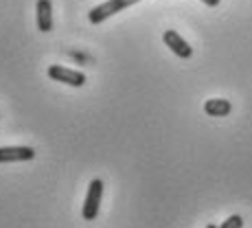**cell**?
Returning a JSON list of instances; mask_svg holds the SVG:
<instances>
[{"label": "cell", "instance_id": "cell-1", "mask_svg": "<svg viewBox=\"0 0 252 228\" xmlns=\"http://www.w3.org/2000/svg\"><path fill=\"white\" fill-rule=\"evenodd\" d=\"M136 2H140V0H105V2L96 4L94 9H90L88 20H90V24H101L103 20L116 16L119 11H123V9L132 7V4H136Z\"/></svg>", "mask_w": 252, "mask_h": 228}, {"label": "cell", "instance_id": "cell-2", "mask_svg": "<svg viewBox=\"0 0 252 228\" xmlns=\"http://www.w3.org/2000/svg\"><path fill=\"white\" fill-rule=\"evenodd\" d=\"M101 197H103V180L94 178L88 187V193H86L84 206H81V215H84L86 222H92L96 215H99V206H101Z\"/></svg>", "mask_w": 252, "mask_h": 228}, {"label": "cell", "instance_id": "cell-3", "mask_svg": "<svg viewBox=\"0 0 252 228\" xmlns=\"http://www.w3.org/2000/svg\"><path fill=\"white\" fill-rule=\"evenodd\" d=\"M48 77L53 81H60V84H66V86H72V88H81L86 84V75L81 70H72V68H66L62 64H53L48 66Z\"/></svg>", "mask_w": 252, "mask_h": 228}, {"label": "cell", "instance_id": "cell-4", "mask_svg": "<svg viewBox=\"0 0 252 228\" xmlns=\"http://www.w3.org/2000/svg\"><path fill=\"white\" fill-rule=\"evenodd\" d=\"M164 44H167L169 48H171V53H176L180 60H189V57L193 55V48L187 44V40L180 35L178 31H173V29H169V31H164L162 35Z\"/></svg>", "mask_w": 252, "mask_h": 228}, {"label": "cell", "instance_id": "cell-5", "mask_svg": "<svg viewBox=\"0 0 252 228\" xmlns=\"http://www.w3.org/2000/svg\"><path fill=\"white\" fill-rule=\"evenodd\" d=\"M35 158V149L33 147H0V163H22V160H33Z\"/></svg>", "mask_w": 252, "mask_h": 228}, {"label": "cell", "instance_id": "cell-6", "mask_svg": "<svg viewBox=\"0 0 252 228\" xmlns=\"http://www.w3.org/2000/svg\"><path fill=\"white\" fill-rule=\"evenodd\" d=\"M35 11H37V29L42 33L53 31V2L51 0H37Z\"/></svg>", "mask_w": 252, "mask_h": 228}, {"label": "cell", "instance_id": "cell-7", "mask_svg": "<svg viewBox=\"0 0 252 228\" xmlns=\"http://www.w3.org/2000/svg\"><path fill=\"white\" fill-rule=\"evenodd\" d=\"M204 112L208 116H228L232 112V103L228 99H208L204 103Z\"/></svg>", "mask_w": 252, "mask_h": 228}, {"label": "cell", "instance_id": "cell-8", "mask_svg": "<svg viewBox=\"0 0 252 228\" xmlns=\"http://www.w3.org/2000/svg\"><path fill=\"white\" fill-rule=\"evenodd\" d=\"M217 228H244V217L241 215H230L226 222H221V226Z\"/></svg>", "mask_w": 252, "mask_h": 228}, {"label": "cell", "instance_id": "cell-9", "mask_svg": "<svg viewBox=\"0 0 252 228\" xmlns=\"http://www.w3.org/2000/svg\"><path fill=\"white\" fill-rule=\"evenodd\" d=\"M204 4H208V7H217V4L221 2V0H202Z\"/></svg>", "mask_w": 252, "mask_h": 228}, {"label": "cell", "instance_id": "cell-10", "mask_svg": "<svg viewBox=\"0 0 252 228\" xmlns=\"http://www.w3.org/2000/svg\"><path fill=\"white\" fill-rule=\"evenodd\" d=\"M206 228H217V226H215V224H208V226H206Z\"/></svg>", "mask_w": 252, "mask_h": 228}]
</instances>
